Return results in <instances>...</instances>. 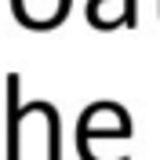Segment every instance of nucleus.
<instances>
[{"label":"nucleus","instance_id":"nucleus-1","mask_svg":"<svg viewBox=\"0 0 160 160\" xmlns=\"http://www.w3.org/2000/svg\"><path fill=\"white\" fill-rule=\"evenodd\" d=\"M11 4H15L18 22L29 29H51L69 11V0H11Z\"/></svg>","mask_w":160,"mask_h":160}]
</instances>
